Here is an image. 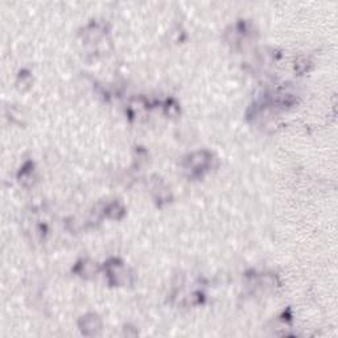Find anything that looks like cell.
I'll return each instance as SVG.
<instances>
[{"label":"cell","mask_w":338,"mask_h":338,"mask_svg":"<svg viewBox=\"0 0 338 338\" xmlns=\"http://www.w3.org/2000/svg\"><path fill=\"white\" fill-rule=\"evenodd\" d=\"M165 112L169 115H176L179 112V106L177 103H175L173 101H168L165 105Z\"/></svg>","instance_id":"52a82bcc"},{"label":"cell","mask_w":338,"mask_h":338,"mask_svg":"<svg viewBox=\"0 0 338 338\" xmlns=\"http://www.w3.org/2000/svg\"><path fill=\"white\" fill-rule=\"evenodd\" d=\"M35 169H33V163L32 161H28L22 165V168L20 169L19 175H17V180L21 185L24 186H31L33 185L35 182Z\"/></svg>","instance_id":"277c9868"},{"label":"cell","mask_w":338,"mask_h":338,"mask_svg":"<svg viewBox=\"0 0 338 338\" xmlns=\"http://www.w3.org/2000/svg\"><path fill=\"white\" fill-rule=\"evenodd\" d=\"M78 326H80L81 332L85 335H95L102 329V321H101L98 315L90 313V315L81 317Z\"/></svg>","instance_id":"3957f363"},{"label":"cell","mask_w":338,"mask_h":338,"mask_svg":"<svg viewBox=\"0 0 338 338\" xmlns=\"http://www.w3.org/2000/svg\"><path fill=\"white\" fill-rule=\"evenodd\" d=\"M105 270L111 285H122L127 281V270L119 259H110L106 263Z\"/></svg>","instance_id":"7a4b0ae2"},{"label":"cell","mask_w":338,"mask_h":338,"mask_svg":"<svg viewBox=\"0 0 338 338\" xmlns=\"http://www.w3.org/2000/svg\"><path fill=\"white\" fill-rule=\"evenodd\" d=\"M105 214L107 217L114 218V220H120L123 215H125V207L120 202H112V204L107 205V207L105 209Z\"/></svg>","instance_id":"5b68a950"},{"label":"cell","mask_w":338,"mask_h":338,"mask_svg":"<svg viewBox=\"0 0 338 338\" xmlns=\"http://www.w3.org/2000/svg\"><path fill=\"white\" fill-rule=\"evenodd\" d=\"M74 271L77 274H80L81 276H86L87 275H94L96 272V268L94 263H90L89 260H82L77 264V267L74 268Z\"/></svg>","instance_id":"8992f818"},{"label":"cell","mask_w":338,"mask_h":338,"mask_svg":"<svg viewBox=\"0 0 338 338\" xmlns=\"http://www.w3.org/2000/svg\"><path fill=\"white\" fill-rule=\"evenodd\" d=\"M211 161H213V155L210 152L198 151V152L189 155L184 166L186 171L190 172L191 177H201L205 172L210 169Z\"/></svg>","instance_id":"6da1fadb"}]
</instances>
